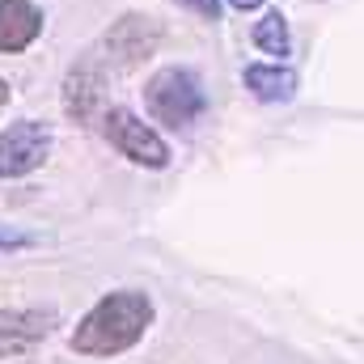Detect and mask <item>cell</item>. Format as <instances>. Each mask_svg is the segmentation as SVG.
<instances>
[{
    "mask_svg": "<svg viewBox=\"0 0 364 364\" xmlns=\"http://www.w3.org/2000/svg\"><path fill=\"white\" fill-rule=\"evenodd\" d=\"M9 97H13V90H9V81H4V77H0V114H4V110H9Z\"/></svg>",
    "mask_w": 364,
    "mask_h": 364,
    "instance_id": "5bb4252c",
    "label": "cell"
},
{
    "mask_svg": "<svg viewBox=\"0 0 364 364\" xmlns=\"http://www.w3.org/2000/svg\"><path fill=\"white\" fill-rule=\"evenodd\" d=\"M250 38H255V47H259L263 55H275V60L292 55V30H288V17H284L279 9H267V13L255 21Z\"/></svg>",
    "mask_w": 364,
    "mask_h": 364,
    "instance_id": "30bf717a",
    "label": "cell"
},
{
    "mask_svg": "<svg viewBox=\"0 0 364 364\" xmlns=\"http://www.w3.org/2000/svg\"><path fill=\"white\" fill-rule=\"evenodd\" d=\"M106 81L110 77L102 73V64L90 51L68 68V77H64V110H68L73 123H93L106 110Z\"/></svg>",
    "mask_w": 364,
    "mask_h": 364,
    "instance_id": "52a82bcc",
    "label": "cell"
},
{
    "mask_svg": "<svg viewBox=\"0 0 364 364\" xmlns=\"http://www.w3.org/2000/svg\"><path fill=\"white\" fill-rule=\"evenodd\" d=\"M153 318H157V305H153L149 292H140V288H114V292L97 296L90 309L81 314V322L68 335V348L77 356H90V360L123 356V352H132L149 335Z\"/></svg>",
    "mask_w": 364,
    "mask_h": 364,
    "instance_id": "6da1fadb",
    "label": "cell"
},
{
    "mask_svg": "<svg viewBox=\"0 0 364 364\" xmlns=\"http://www.w3.org/2000/svg\"><path fill=\"white\" fill-rule=\"evenodd\" d=\"M21 364H30V360H21Z\"/></svg>",
    "mask_w": 364,
    "mask_h": 364,
    "instance_id": "9a60e30c",
    "label": "cell"
},
{
    "mask_svg": "<svg viewBox=\"0 0 364 364\" xmlns=\"http://www.w3.org/2000/svg\"><path fill=\"white\" fill-rule=\"evenodd\" d=\"M55 326H60V314H55V309H43V305H13V309H0V360L30 356L38 343L51 339Z\"/></svg>",
    "mask_w": 364,
    "mask_h": 364,
    "instance_id": "8992f818",
    "label": "cell"
},
{
    "mask_svg": "<svg viewBox=\"0 0 364 364\" xmlns=\"http://www.w3.org/2000/svg\"><path fill=\"white\" fill-rule=\"evenodd\" d=\"M47 17L34 0H0V55L26 51L43 34Z\"/></svg>",
    "mask_w": 364,
    "mask_h": 364,
    "instance_id": "ba28073f",
    "label": "cell"
},
{
    "mask_svg": "<svg viewBox=\"0 0 364 364\" xmlns=\"http://www.w3.org/2000/svg\"><path fill=\"white\" fill-rule=\"evenodd\" d=\"M229 9H237V13H255V9H263V0H229Z\"/></svg>",
    "mask_w": 364,
    "mask_h": 364,
    "instance_id": "4fadbf2b",
    "label": "cell"
},
{
    "mask_svg": "<svg viewBox=\"0 0 364 364\" xmlns=\"http://www.w3.org/2000/svg\"><path fill=\"white\" fill-rule=\"evenodd\" d=\"M144 110L153 123L170 127V132H186L208 114V93L199 73L191 68H157L144 81Z\"/></svg>",
    "mask_w": 364,
    "mask_h": 364,
    "instance_id": "7a4b0ae2",
    "label": "cell"
},
{
    "mask_svg": "<svg viewBox=\"0 0 364 364\" xmlns=\"http://www.w3.org/2000/svg\"><path fill=\"white\" fill-rule=\"evenodd\" d=\"M30 246H38V237L30 229H17V225L0 220V255H17V250H30Z\"/></svg>",
    "mask_w": 364,
    "mask_h": 364,
    "instance_id": "8fae6325",
    "label": "cell"
},
{
    "mask_svg": "<svg viewBox=\"0 0 364 364\" xmlns=\"http://www.w3.org/2000/svg\"><path fill=\"white\" fill-rule=\"evenodd\" d=\"M51 127L38 119H17L0 132V178H30L51 157Z\"/></svg>",
    "mask_w": 364,
    "mask_h": 364,
    "instance_id": "5b68a950",
    "label": "cell"
},
{
    "mask_svg": "<svg viewBox=\"0 0 364 364\" xmlns=\"http://www.w3.org/2000/svg\"><path fill=\"white\" fill-rule=\"evenodd\" d=\"M242 85L255 93L259 102H292L296 97V73L288 64H246L242 68Z\"/></svg>",
    "mask_w": 364,
    "mask_h": 364,
    "instance_id": "9c48e42d",
    "label": "cell"
},
{
    "mask_svg": "<svg viewBox=\"0 0 364 364\" xmlns=\"http://www.w3.org/2000/svg\"><path fill=\"white\" fill-rule=\"evenodd\" d=\"M182 9H191L195 17H203V21H216L220 17V0H178Z\"/></svg>",
    "mask_w": 364,
    "mask_h": 364,
    "instance_id": "7c38bea8",
    "label": "cell"
},
{
    "mask_svg": "<svg viewBox=\"0 0 364 364\" xmlns=\"http://www.w3.org/2000/svg\"><path fill=\"white\" fill-rule=\"evenodd\" d=\"M97 123H102V136H106V144L119 153V157H127L132 166H144V170H166L170 166V144H166V136L153 127V123H144L136 110H127V106H106L102 114H97Z\"/></svg>",
    "mask_w": 364,
    "mask_h": 364,
    "instance_id": "3957f363",
    "label": "cell"
},
{
    "mask_svg": "<svg viewBox=\"0 0 364 364\" xmlns=\"http://www.w3.org/2000/svg\"><path fill=\"white\" fill-rule=\"evenodd\" d=\"M161 47V26L149 13H127L119 21H110V30L90 47V55L102 64V73H132L136 64H144L153 51Z\"/></svg>",
    "mask_w": 364,
    "mask_h": 364,
    "instance_id": "277c9868",
    "label": "cell"
}]
</instances>
